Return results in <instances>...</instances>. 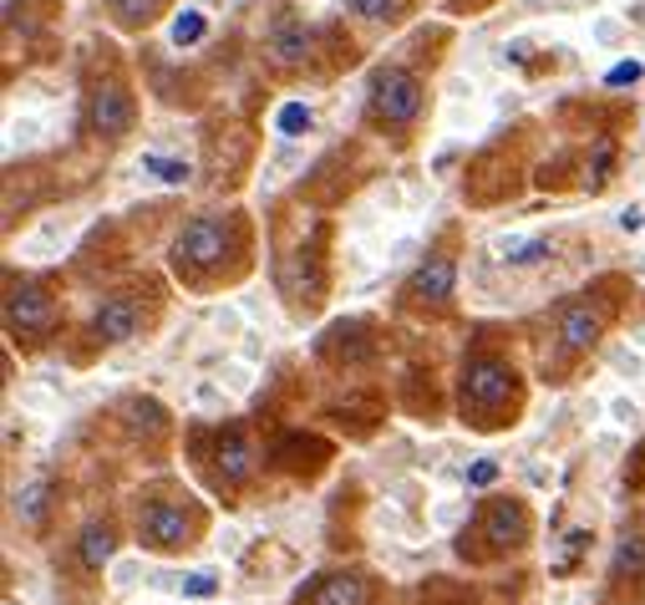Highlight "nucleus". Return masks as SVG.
<instances>
[{
  "mask_svg": "<svg viewBox=\"0 0 645 605\" xmlns=\"http://www.w3.org/2000/svg\"><path fill=\"white\" fill-rule=\"evenodd\" d=\"M518 407V371L499 356H473L463 367V423L473 428H503Z\"/></svg>",
  "mask_w": 645,
  "mask_h": 605,
  "instance_id": "obj_1",
  "label": "nucleus"
},
{
  "mask_svg": "<svg viewBox=\"0 0 645 605\" xmlns=\"http://www.w3.org/2000/svg\"><path fill=\"white\" fill-rule=\"evenodd\" d=\"M229 239H235V220H229V214H199L174 245L178 275H204V270L224 265Z\"/></svg>",
  "mask_w": 645,
  "mask_h": 605,
  "instance_id": "obj_2",
  "label": "nucleus"
},
{
  "mask_svg": "<svg viewBox=\"0 0 645 605\" xmlns=\"http://www.w3.org/2000/svg\"><path fill=\"white\" fill-rule=\"evenodd\" d=\"M422 82L411 72H402V67H386V72L371 76V122L377 128H411V122L422 118Z\"/></svg>",
  "mask_w": 645,
  "mask_h": 605,
  "instance_id": "obj_3",
  "label": "nucleus"
},
{
  "mask_svg": "<svg viewBox=\"0 0 645 605\" xmlns=\"http://www.w3.org/2000/svg\"><path fill=\"white\" fill-rule=\"evenodd\" d=\"M138 534L153 549H183L193 545V514L178 499H147L138 514Z\"/></svg>",
  "mask_w": 645,
  "mask_h": 605,
  "instance_id": "obj_4",
  "label": "nucleus"
},
{
  "mask_svg": "<svg viewBox=\"0 0 645 605\" xmlns=\"http://www.w3.org/2000/svg\"><path fill=\"white\" fill-rule=\"evenodd\" d=\"M87 122H92V133L107 138V143H118V138L132 133V97L122 82H103V87L92 92V103H87Z\"/></svg>",
  "mask_w": 645,
  "mask_h": 605,
  "instance_id": "obj_5",
  "label": "nucleus"
},
{
  "mask_svg": "<svg viewBox=\"0 0 645 605\" xmlns=\"http://www.w3.org/2000/svg\"><path fill=\"white\" fill-rule=\"evenodd\" d=\"M605 331V310H595L589 300H574L564 316H559V352L564 356H585Z\"/></svg>",
  "mask_w": 645,
  "mask_h": 605,
  "instance_id": "obj_6",
  "label": "nucleus"
},
{
  "mask_svg": "<svg viewBox=\"0 0 645 605\" xmlns=\"http://www.w3.org/2000/svg\"><path fill=\"white\" fill-rule=\"evenodd\" d=\"M483 539H488V549H493V555H499V549L524 545V539H528V509L518 499H499L483 514Z\"/></svg>",
  "mask_w": 645,
  "mask_h": 605,
  "instance_id": "obj_7",
  "label": "nucleus"
},
{
  "mask_svg": "<svg viewBox=\"0 0 645 605\" xmlns=\"http://www.w3.org/2000/svg\"><path fill=\"white\" fill-rule=\"evenodd\" d=\"M453 281H457V265L447 260V254H432L417 275H411L407 285V296L411 300H432V306H442V300L453 296Z\"/></svg>",
  "mask_w": 645,
  "mask_h": 605,
  "instance_id": "obj_8",
  "label": "nucleus"
},
{
  "mask_svg": "<svg viewBox=\"0 0 645 605\" xmlns=\"http://www.w3.org/2000/svg\"><path fill=\"white\" fill-rule=\"evenodd\" d=\"M5 316H11V325H21V331H46L51 316H57V306H51V296H46L41 285H21V290H11Z\"/></svg>",
  "mask_w": 645,
  "mask_h": 605,
  "instance_id": "obj_9",
  "label": "nucleus"
},
{
  "mask_svg": "<svg viewBox=\"0 0 645 605\" xmlns=\"http://www.w3.org/2000/svg\"><path fill=\"white\" fill-rule=\"evenodd\" d=\"M138 321H143V310L132 306L128 296H118V300H107V306L97 310V336L103 341H128V336H138Z\"/></svg>",
  "mask_w": 645,
  "mask_h": 605,
  "instance_id": "obj_10",
  "label": "nucleus"
},
{
  "mask_svg": "<svg viewBox=\"0 0 645 605\" xmlns=\"http://www.w3.org/2000/svg\"><path fill=\"white\" fill-rule=\"evenodd\" d=\"M219 473H224V484H244L250 478V468H254V453H250V443L239 438V432H229V438H219Z\"/></svg>",
  "mask_w": 645,
  "mask_h": 605,
  "instance_id": "obj_11",
  "label": "nucleus"
},
{
  "mask_svg": "<svg viewBox=\"0 0 645 605\" xmlns=\"http://www.w3.org/2000/svg\"><path fill=\"white\" fill-rule=\"evenodd\" d=\"M315 605H367V580L361 576H336L315 591Z\"/></svg>",
  "mask_w": 645,
  "mask_h": 605,
  "instance_id": "obj_12",
  "label": "nucleus"
},
{
  "mask_svg": "<svg viewBox=\"0 0 645 605\" xmlns=\"http://www.w3.org/2000/svg\"><path fill=\"white\" fill-rule=\"evenodd\" d=\"M270 51H275L279 67H295V61L310 57V31L306 26H279L275 41H270Z\"/></svg>",
  "mask_w": 645,
  "mask_h": 605,
  "instance_id": "obj_13",
  "label": "nucleus"
},
{
  "mask_svg": "<svg viewBox=\"0 0 645 605\" xmlns=\"http://www.w3.org/2000/svg\"><path fill=\"white\" fill-rule=\"evenodd\" d=\"M107 560H112V530H107V524H87V530H82V565H87V570H103Z\"/></svg>",
  "mask_w": 645,
  "mask_h": 605,
  "instance_id": "obj_14",
  "label": "nucleus"
},
{
  "mask_svg": "<svg viewBox=\"0 0 645 605\" xmlns=\"http://www.w3.org/2000/svg\"><path fill=\"white\" fill-rule=\"evenodd\" d=\"M641 576H645V539L625 534L616 549V580H641Z\"/></svg>",
  "mask_w": 645,
  "mask_h": 605,
  "instance_id": "obj_15",
  "label": "nucleus"
},
{
  "mask_svg": "<svg viewBox=\"0 0 645 605\" xmlns=\"http://www.w3.org/2000/svg\"><path fill=\"white\" fill-rule=\"evenodd\" d=\"M46 494H51V484L46 478H36V484H26L21 494H15V514H21V524H41V514H46Z\"/></svg>",
  "mask_w": 645,
  "mask_h": 605,
  "instance_id": "obj_16",
  "label": "nucleus"
},
{
  "mask_svg": "<svg viewBox=\"0 0 645 605\" xmlns=\"http://www.w3.org/2000/svg\"><path fill=\"white\" fill-rule=\"evenodd\" d=\"M351 11L361 15V21L392 26V21H402V15H407V0H351Z\"/></svg>",
  "mask_w": 645,
  "mask_h": 605,
  "instance_id": "obj_17",
  "label": "nucleus"
},
{
  "mask_svg": "<svg viewBox=\"0 0 645 605\" xmlns=\"http://www.w3.org/2000/svg\"><path fill=\"white\" fill-rule=\"evenodd\" d=\"M112 11H118L122 26H138V21H153L158 0H112Z\"/></svg>",
  "mask_w": 645,
  "mask_h": 605,
  "instance_id": "obj_18",
  "label": "nucleus"
},
{
  "mask_svg": "<svg viewBox=\"0 0 645 605\" xmlns=\"http://www.w3.org/2000/svg\"><path fill=\"white\" fill-rule=\"evenodd\" d=\"M300 128H310V112H306L300 103H290L285 112H279V133H290V138H295Z\"/></svg>",
  "mask_w": 645,
  "mask_h": 605,
  "instance_id": "obj_19",
  "label": "nucleus"
},
{
  "mask_svg": "<svg viewBox=\"0 0 645 605\" xmlns=\"http://www.w3.org/2000/svg\"><path fill=\"white\" fill-rule=\"evenodd\" d=\"M199 36H204V15H183V21L174 26V41H178V46H183V41H199Z\"/></svg>",
  "mask_w": 645,
  "mask_h": 605,
  "instance_id": "obj_20",
  "label": "nucleus"
},
{
  "mask_svg": "<svg viewBox=\"0 0 645 605\" xmlns=\"http://www.w3.org/2000/svg\"><path fill=\"white\" fill-rule=\"evenodd\" d=\"M147 168H153V174H158L163 183H183V178H189V168H183V163H163V158H147Z\"/></svg>",
  "mask_w": 645,
  "mask_h": 605,
  "instance_id": "obj_21",
  "label": "nucleus"
},
{
  "mask_svg": "<svg viewBox=\"0 0 645 605\" xmlns=\"http://www.w3.org/2000/svg\"><path fill=\"white\" fill-rule=\"evenodd\" d=\"M493 478H499V463H493V458H483V463H473V468H468V484L473 488H488Z\"/></svg>",
  "mask_w": 645,
  "mask_h": 605,
  "instance_id": "obj_22",
  "label": "nucleus"
},
{
  "mask_svg": "<svg viewBox=\"0 0 645 605\" xmlns=\"http://www.w3.org/2000/svg\"><path fill=\"white\" fill-rule=\"evenodd\" d=\"M183 591H189V595H214L219 585H214V576H193L189 585H183Z\"/></svg>",
  "mask_w": 645,
  "mask_h": 605,
  "instance_id": "obj_23",
  "label": "nucleus"
},
{
  "mask_svg": "<svg viewBox=\"0 0 645 605\" xmlns=\"http://www.w3.org/2000/svg\"><path fill=\"white\" fill-rule=\"evenodd\" d=\"M635 76H641V67H635V61H625V67H616V72H610V82H635Z\"/></svg>",
  "mask_w": 645,
  "mask_h": 605,
  "instance_id": "obj_24",
  "label": "nucleus"
},
{
  "mask_svg": "<svg viewBox=\"0 0 645 605\" xmlns=\"http://www.w3.org/2000/svg\"><path fill=\"white\" fill-rule=\"evenodd\" d=\"M468 5H473V0H468Z\"/></svg>",
  "mask_w": 645,
  "mask_h": 605,
  "instance_id": "obj_25",
  "label": "nucleus"
}]
</instances>
